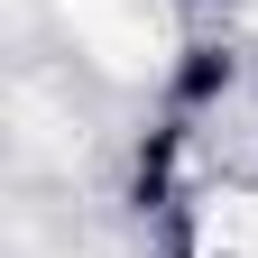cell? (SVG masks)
<instances>
[{
    "mask_svg": "<svg viewBox=\"0 0 258 258\" xmlns=\"http://www.w3.org/2000/svg\"><path fill=\"white\" fill-rule=\"evenodd\" d=\"M64 28L83 37V55L102 64V74L139 83L166 64V19H148L139 0H64Z\"/></svg>",
    "mask_w": 258,
    "mask_h": 258,
    "instance_id": "1",
    "label": "cell"
},
{
    "mask_svg": "<svg viewBox=\"0 0 258 258\" xmlns=\"http://www.w3.org/2000/svg\"><path fill=\"white\" fill-rule=\"evenodd\" d=\"M203 258H258V194H212L203 203Z\"/></svg>",
    "mask_w": 258,
    "mask_h": 258,
    "instance_id": "2",
    "label": "cell"
}]
</instances>
